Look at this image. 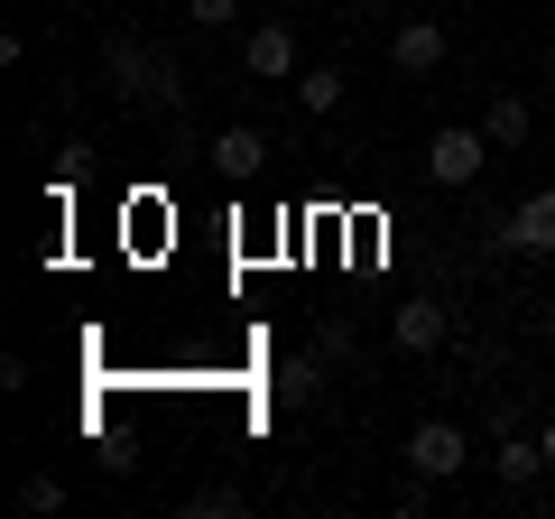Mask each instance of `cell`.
I'll return each instance as SVG.
<instances>
[{
  "label": "cell",
  "mask_w": 555,
  "mask_h": 519,
  "mask_svg": "<svg viewBox=\"0 0 555 519\" xmlns=\"http://www.w3.org/2000/svg\"><path fill=\"white\" fill-rule=\"evenodd\" d=\"M444 334H454V306H436V298H408V306L389 316V343H398V353H436Z\"/></svg>",
  "instance_id": "obj_8"
},
{
  "label": "cell",
  "mask_w": 555,
  "mask_h": 519,
  "mask_svg": "<svg viewBox=\"0 0 555 519\" xmlns=\"http://www.w3.org/2000/svg\"><path fill=\"white\" fill-rule=\"evenodd\" d=\"M343 93H352V75H343V65H306V75H297V102H306V112H343Z\"/></svg>",
  "instance_id": "obj_12"
},
{
  "label": "cell",
  "mask_w": 555,
  "mask_h": 519,
  "mask_svg": "<svg viewBox=\"0 0 555 519\" xmlns=\"http://www.w3.org/2000/svg\"><path fill=\"white\" fill-rule=\"evenodd\" d=\"M481 130H491V149H500V159H518V149H528V130H537V102L500 84V93L481 102Z\"/></svg>",
  "instance_id": "obj_9"
},
{
  "label": "cell",
  "mask_w": 555,
  "mask_h": 519,
  "mask_svg": "<svg viewBox=\"0 0 555 519\" xmlns=\"http://www.w3.org/2000/svg\"><path fill=\"white\" fill-rule=\"evenodd\" d=\"M324 400V353H287L269 371V408H315Z\"/></svg>",
  "instance_id": "obj_10"
},
{
  "label": "cell",
  "mask_w": 555,
  "mask_h": 519,
  "mask_svg": "<svg viewBox=\"0 0 555 519\" xmlns=\"http://www.w3.org/2000/svg\"><path fill=\"white\" fill-rule=\"evenodd\" d=\"M537 445H546V473H555V427H537Z\"/></svg>",
  "instance_id": "obj_16"
},
{
  "label": "cell",
  "mask_w": 555,
  "mask_h": 519,
  "mask_svg": "<svg viewBox=\"0 0 555 519\" xmlns=\"http://www.w3.org/2000/svg\"><path fill=\"white\" fill-rule=\"evenodd\" d=\"M185 510H195V519H241V510H250V492H241V482H195Z\"/></svg>",
  "instance_id": "obj_13"
},
{
  "label": "cell",
  "mask_w": 555,
  "mask_h": 519,
  "mask_svg": "<svg viewBox=\"0 0 555 519\" xmlns=\"http://www.w3.org/2000/svg\"><path fill=\"white\" fill-rule=\"evenodd\" d=\"M20 510H28V519L65 510V482H56V473H28V482H20Z\"/></svg>",
  "instance_id": "obj_14"
},
{
  "label": "cell",
  "mask_w": 555,
  "mask_h": 519,
  "mask_svg": "<svg viewBox=\"0 0 555 519\" xmlns=\"http://www.w3.org/2000/svg\"><path fill=\"white\" fill-rule=\"evenodd\" d=\"M102 84H112V102L120 112H185V65L167 56V47H149V38H130V28H112L102 38Z\"/></svg>",
  "instance_id": "obj_1"
},
{
  "label": "cell",
  "mask_w": 555,
  "mask_h": 519,
  "mask_svg": "<svg viewBox=\"0 0 555 519\" xmlns=\"http://www.w3.org/2000/svg\"><path fill=\"white\" fill-rule=\"evenodd\" d=\"M491 159H500V149H491V130H481V121H444V130H426V177H436L444 195H463Z\"/></svg>",
  "instance_id": "obj_2"
},
{
  "label": "cell",
  "mask_w": 555,
  "mask_h": 519,
  "mask_svg": "<svg viewBox=\"0 0 555 519\" xmlns=\"http://www.w3.org/2000/svg\"><path fill=\"white\" fill-rule=\"evenodd\" d=\"M463 464H473V436H463L454 418H416L408 427V473L416 482H454Z\"/></svg>",
  "instance_id": "obj_4"
},
{
  "label": "cell",
  "mask_w": 555,
  "mask_h": 519,
  "mask_svg": "<svg viewBox=\"0 0 555 519\" xmlns=\"http://www.w3.org/2000/svg\"><path fill=\"white\" fill-rule=\"evenodd\" d=\"M444 56H454L444 20H398L389 28V65H398V75H444Z\"/></svg>",
  "instance_id": "obj_6"
},
{
  "label": "cell",
  "mask_w": 555,
  "mask_h": 519,
  "mask_svg": "<svg viewBox=\"0 0 555 519\" xmlns=\"http://www.w3.org/2000/svg\"><path fill=\"white\" fill-rule=\"evenodd\" d=\"M491 473H500V492H537V473H546V445H537V436H518V427H500Z\"/></svg>",
  "instance_id": "obj_11"
},
{
  "label": "cell",
  "mask_w": 555,
  "mask_h": 519,
  "mask_svg": "<svg viewBox=\"0 0 555 519\" xmlns=\"http://www.w3.org/2000/svg\"><path fill=\"white\" fill-rule=\"evenodd\" d=\"M491 251H500V260H555V186L518 195V214L491 223Z\"/></svg>",
  "instance_id": "obj_3"
},
{
  "label": "cell",
  "mask_w": 555,
  "mask_h": 519,
  "mask_svg": "<svg viewBox=\"0 0 555 519\" xmlns=\"http://www.w3.org/2000/svg\"><path fill=\"white\" fill-rule=\"evenodd\" d=\"M204 159H214V177H259V167H269V130H250V121H222L214 140H204Z\"/></svg>",
  "instance_id": "obj_7"
},
{
  "label": "cell",
  "mask_w": 555,
  "mask_h": 519,
  "mask_svg": "<svg viewBox=\"0 0 555 519\" xmlns=\"http://www.w3.org/2000/svg\"><path fill=\"white\" fill-rule=\"evenodd\" d=\"M241 75H250V84H297V75H306L297 28H287V20H259L250 38H241Z\"/></svg>",
  "instance_id": "obj_5"
},
{
  "label": "cell",
  "mask_w": 555,
  "mask_h": 519,
  "mask_svg": "<svg viewBox=\"0 0 555 519\" xmlns=\"http://www.w3.org/2000/svg\"><path fill=\"white\" fill-rule=\"evenodd\" d=\"M185 20H195V28H232L241 0H185Z\"/></svg>",
  "instance_id": "obj_15"
},
{
  "label": "cell",
  "mask_w": 555,
  "mask_h": 519,
  "mask_svg": "<svg viewBox=\"0 0 555 519\" xmlns=\"http://www.w3.org/2000/svg\"><path fill=\"white\" fill-rule=\"evenodd\" d=\"M537 334H546V343H555V298H546V316H537Z\"/></svg>",
  "instance_id": "obj_17"
}]
</instances>
